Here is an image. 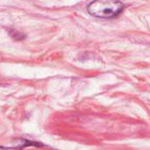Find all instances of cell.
Segmentation results:
<instances>
[{
  "label": "cell",
  "mask_w": 150,
  "mask_h": 150,
  "mask_svg": "<svg viewBox=\"0 0 150 150\" xmlns=\"http://www.w3.org/2000/svg\"><path fill=\"white\" fill-rule=\"evenodd\" d=\"M124 4L120 0H94L87 6L88 12L96 18H112L121 13Z\"/></svg>",
  "instance_id": "1"
}]
</instances>
